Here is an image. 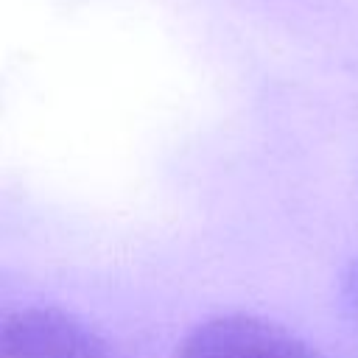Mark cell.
<instances>
[{"label":"cell","mask_w":358,"mask_h":358,"mask_svg":"<svg viewBox=\"0 0 358 358\" xmlns=\"http://www.w3.org/2000/svg\"><path fill=\"white\" fill-rule=\"evenodd\" d=\"M0 347L3 358H112L98 330L50 305L11 310L0 330Z\"/></svg>","instance_id":"7a4b0ae2"},{"label":"cell","mask_w":358,"mask_h":358,"mask_svg":"<svg viewBox=\"0 0 358 358\" xmlns=\"http://www.w3.org/2000/svg\"><path fill=\"white\" fill-rule=\"evenodd\" d=\"M176 358H322L288 327L255 313H218L199 322Z\"/></svg>","instance_id":"6da1fadb"},{"label":"cell","mask_w":358,"mask_h":358,"mask_svg":"<svg viewBox=\"0 0 358 358\" xmlns=\"http://www.w3.org/2000/svg\"><path fill=\"white\" fill-rule=\"evenodd\" d=\"M341 299L344 305L358 316V260L344 271L341 277Z\"/></svg>","instance_id":"3957f363"}]
</instances>
